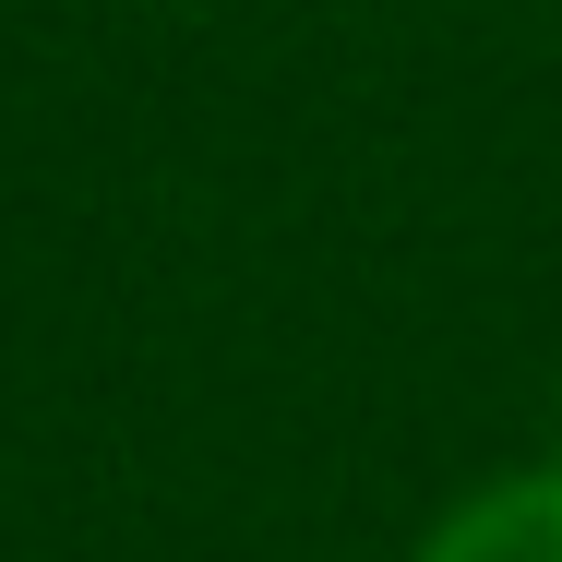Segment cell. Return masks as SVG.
Masks as SVG:
<instances>
[{"mask_svg": "<svg viewBox=\"0 0 562 562\" xmlns=\"http://www.w3.org/2000/svg\"><path fill=\"white\" fill-rule=\"evenodd\" d=\"M419 562H562V467H515V479L467 491L419 539Z\"/></svg>", "mask_w": 562, "mask_h": 562, "instance_id": "obj_1", "label": "cell"}]
</instances>
